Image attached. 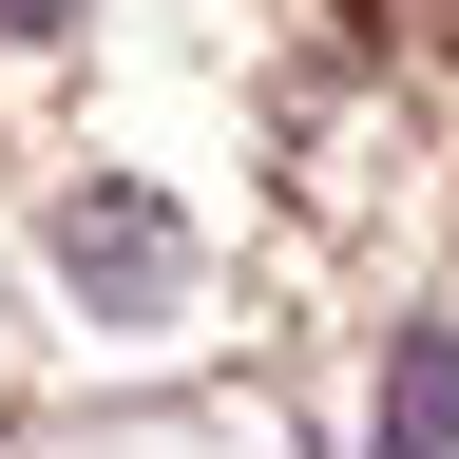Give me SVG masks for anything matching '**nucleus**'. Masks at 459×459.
<instances>
[{
    "instance_id": "obj_1",
    "label": "nucleus",
    "mask_w": 459,
    "mask_h": 459,
    "mask_svg": "<svg viewBox=\"0 0 459 459\" xmlns=\"http://www.w3.org/2000/svg\"><path fill=\"white\" fill-rule=\"evenodd\" d=\"M383 459H459V344L440 325L383 344Z\"/></svg>"
},
{
    "instance_id": "obj_2",
    "label": "nucleus",
    "mask_w": 459,
    "mask_h": 459,
    "mask_svg": "<svg viewBox=\"0 0 459 459\" xmlns=\"http://www.w3.org/2000/svg\"><path fill=\"white\" fill-rule=\"evenodd\" d=\"M57 20H77V0H0V39H57Z\"/></svg>"
}]
</instances>
